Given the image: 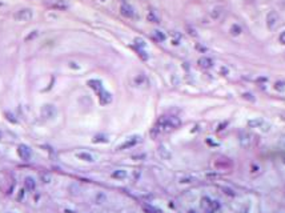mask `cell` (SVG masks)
I'll use <instances>...</instances> for the list:
<instances>
[{
	"label": "cell",
	"mask_w": 285,
	"mask_h": 213,
	"mask_svg": "<svg viewBox=\"0 0 285 213\" xmlns=\"http://www.w3.org/2000/svg\"><path fill=\"white\" fill-rule=\"evenodd\" d=\"M180 125V120L175 116H169V117H161L157 121V124L155 125V128L152 129V136L160 135L164 132H169L172 129L177 128Z\"/></svg>",
	"instance_id": "6da1fadb"
},
{
	"label": "cell",
	"mask_w": 285,
	"mask_h": 213,
	"mask_svg": "<svg viewBox=\"0 0 285 213\" xmlns=\"http://www.w3.org/2000/svg\"><path fill=\"white\" fill-rule=\"evenodd\" d=\"M279 24H280L279 13L276 12V11H269L268 15H266V27H268V29L273 31V29H276L279 27Z\"/></svg>",
	"instance_id": "7a4b0ae2"
},
{
	"label": "cell",
	"mask_w": 285,
	"mask_h": 213,
	"mask_svg": "<svg viewBox=\"0 0 285 213\" xmlns=\"http://www.w3.org/2000/svg\"><path fill=\"white\" fill-rule=\"evenodd\" d=\"M32 16H33V13L29 8H22L15 13V19L17 22H29L32 19Z\"/></svg>",
	"instance_id": "3957f363"
},
{
	"label": "cell",
	"mask_w": 285,
	"mask_h": 213,
	"mask_svg": "<svg viewBox=\"0 0 285 213\" xmlns=\"http://www.w3.org/2000/svg\"><path fill=\"white\" fill-rule=\"evenodd\" d=\"M17 155H19V157L23 160V161H29V159H31V156H32V152L27 145L22 144V145H19V148H17Z\"/></svg>",
	"instance_id": "277c9868"
},
{
	"label": "cell",
	"mask_w": 285,
	"mask_h": 213,
	"mask_svg": "<svg viewBox=\"0 0 285 213\" xmlns=\"http://www.w3.org/2000/svg\"><path fill=\"white\" fill-rule=\"evenodd\" d=\"M224 15H225V7H222V6L215 7V8L209 12V16H210V19L212 20H220Z\"/></svg>",
	"instance_id": "5b68a950"
},
{
	"label": "cell",
	"mask_w": 285,
	"mask_h": 213,
	"mask_svg": "<svg viewBox=\"0 0 285 213\" xmlns=\"http://www.w3.org/2000/svg\"><path fill=\"white\" fill-rule=\"evenodd\" d=\"M139 140H140V137H139V136H133V137H129L128 140H127L125 143H123V144L120 145V147L117 148V149H119V150H123V149H128V148L135 147V145L139 143Z\"/></svg>",
	"instance_id": "8992f818"
},
{
	"label": "cell",
	"mask_w": 285,
	"mask_h": 213,
	"mask_svg": "<svg viewBox=\"0 0 285 213\" xmlns=\"http://www.w3.org/2000/svg\"><path fill=\"white\" fill-rule=\"evenodd\" d=\"M197 64H199V67H201L203 69H209L213 67V60L210 59V57L203 56L197 60Z\"/></svg>",
	"instance_id": "52a82bcc"
},
{
	"label": "cell",
	"mask_w": 285,
	"mask_h": 213,
	"mask_svg": "<svg viewBox=\"0 0 285 213\" xmlns=\"http://www.w3.org/2000/svg\"><path fill=\"white\" fill-rule=\"evenodd\" d=\"M120 12H121L123 16H125V17H133V15H135L133 8H132L129 4H127V3H124L121 7H120Z\"/></svg>",
	"instance_id": "ba28073f"
},
{
	"label": "cell",
	"mask_w": 285,
	"mask_h": 213,
	"mask_svg": "<svg viewBox=\"0 0 285 213\" xmlns=\"http://www.w3.org/2000/svg\"><path fill=\"white\" fill-rule=\"evenodd\" d=\"M41 113H43V116H45L47 119H51V117H53L56 115V109H55V106L53 105H45V106H43Z\"/></svg>",
	"instance_id": "9c48e42d"
},
{
	"label": "cell",
	"mask_w": 285,
	"mask_h": 213,
	"mask_svg": "<svg viewBox=\"0 0 285 213\" xmlns=\"http://www.w3.org/2000/svg\"><path fill=\"white\" fill-rule=\"evenodd\" d=\"M99 99H100V103L103 104V105H107V104H109L111 101H112V96H111L109 92H107V91H101L100 93H99Z\"/></svg>",
	"instance_id": "30bf717a"
},
{
	"label": "cell",
	"mask_w": 285,
	"mask_h": 213,
	"mask_svg": "<svg viewBox=\"0 0 285 213\" xmlns=\"http://www.w3.org/2000/svg\"><path fill=\"white\" fill-rule=\"evenodd\" d=\"M88 85H89L93 91H96L97 93H100V92L103 91V84H101V81H99V80H89V81H88Z\"/></svg>",
	"instance_id": "8fae6325"
},
{
	"label": "cell",
	"mask_w": 285,
	"mask_h": 213,
	"mask_svg": "<svg viewBox=\"0 0 285 213\" xmlns=\"http://www.w3.org/2000/svg\"><path fill=\"white\" fill-rule=\"evenodd\" d=\"M24 185H25V189H27V191H35V188H36V181H35L32 177H25Z\"/></svg>",
	"instance_id": "7c38bea8"
},
{
	"label": "cell",
	"mask_w": 285,
	"mask_h": 213,
	"mask_svg": "<svg viewBox=\"0 0 285 213\" xmlns=\"http://www.w3.org/2000/svg\"><path fill=\"white\" fill-rule=\"evenodd\" d=\"M147 20L149 23H160V17H159V15H157L156 12H155L153 10H151L149 12H148V15H147Z\"/></svg>",
	"instance_id": "4fadbf2b"
},
{
	"label": "cell",
	"mask_w": 285,
	"mask_h": 213,
	"mask_svg": "<svg viewBox=\"0 0 285 213\" xmlns=\"http://www.w3.org/2000/svg\"><path fill=\"white\" fill-rule=\"evenodd\" d=\"M229 32H231V35L232 36H238V35H241L242 33V28H241V25H238V24H232L231 25V28H229Z\"/></svg>",
	"instance_id": "5bb4252c"
},
{
	"label": "cell",
	"mask_w": 285,
	"mask_h": 213,
	"mask_svg": "<svg viewBox=\"0 0 285 213\" xmlns=\"http://www.w3.org/2000/svg\"><path fill=\"white\" fill-rule=\"evenodd\" d=\"M76 156H77L80 160H84V161H88V163H92V161H93V156H92L91 153H88V152H80V153H77Z\"/></svg>",
	"instance_id": "9a60e30c"
},
{
	"label": "cell",
	"mask_w": 285,
	"mask_h": 213,
	"mask_svg": "<svg viewBox=\"0 0 285 213\" xmlns=\"http://www.w3.org/2000/svg\"><path fill=\"white\" fill-rule=\"evenodd\" d=\"M112 177L113 179H117V180H124L127 177V172L124 169H117L112 173Z\"/></svg>",
	"instance_id": "2e32d148"
},
{
	"label": "cell",
	"mask_w": 285,
	"mask_h": 213,
	"mask_svg": "<svg viewBox=\"0 0 285 213\" xmlns=\"http://www.w3.org/2000/svg\"><path fill=\"white\" fill-rule=\"evenodd\" d=\"M52 7L53 8H56V10H60V11H64V10H67L68 8V4L66 3V1H57V3H53L52 4Z\"/></svg>",
	"instance_id": "e0dca14e"
},
{
	"label": "cell",
	"mask_w": 285,
	"mask_h": 213,
	"mask_svg": "<svg viewBox=\"0 0 285 213\" xmlns=\"http://www.w3.org/2000/svg\"><path fill=\"white\" fill-rule=\"evenodd\" d=\"M240 143H241L242 147H248V145H249V143H251V137H249V135H247V133H242L241 137H240Z\"/></svg>",
	"instance_id": "ac0fdd59"
},
{
	"label": "cell",
	"mask_w": 285,
	"mask_h": 213,
	"mask_svg": "<svg viewBox=\"0 0 285 213\" xmlns=\"http://www.w3.org/2000/svg\"><path fill=\"white\" fill-rule=\"evenodd\" d=\"M264 124V121L261 119H254V120H251V121L248 123V125L252 127V128H259V127H261Z\"/></svg>",
	"instance_id": "d6986e66"
},
{
	"label": "cell",
	"mask_w": 285,
	"mask_h": 213,
	"mask_svg": "<svg viewBox=\"0 0 285 213\" xmlns=\"http://www.w3.org/2000/svg\"><path fill=\"white\" fill-rule=\"evenodd\" d=\"M275 89L279 92H284L285 91V81L282 80H279V81L275 83Z\"/></svg>",
	"instance_id": "ffe728a7"
},
{
	"label": "cell",
	"mask_w": 285,
	"mask_h": 213,
	"mask_svg": "<svg viewBox=\"0 0 285 213\" xmlns=\"http://www.w3.org/2000/svg\"><path fill=\"white\" fill-rule=\"evenodd\" d=\"M153 35H155V38H156V40H159V41H164L167 39L165 33L161 31H153Z\"/></svg>",
	"instance_id": "44dd1931"
},
{
	"label": "cell",
	"mask_w": 285,
	"mask_h": 213,
	"mask_svg": "<svg viewBox=\"0 0 285 213\" xmlns=\"http://www.w3.org/2000/svg\"><path fill=\"white\" fill-rule=\"evenodd\" d=\"M135 83H136L137 85H143L144 83H147V79H145V76L140 75V76H137V77L135 79Z\"/></svg>",
	"instance_id": "7402d4cb"
},
{
	"label": "cell",
	"mask_w": 285,
	"mask_h": 213,
	"mask_svg": "<svg viewBox=\"0 0 285 213\" xmlns=\"http://www.w3.org/2000/svg\"><path fill=\"white\" fill-rule=\"evenodd\" d=\"M143 209L145 210V213H159V210L155 209V208L151 207V205H144V207H143Z\"/></svg>",
	"instance_id": "603a6c76"
},
{
	"label": "cell",
	"mask_w": 285,
	"mask_h": 213,
	"mask_svg": "<svg viewBox=\"0 0 285 213\" xmlns=\"http://www.w3.org/2000/svg\"><path fill=\"white\" fill-rule=\"evenodd\" d=\"M135 44L137 45V48H144L145 47V41L143 39H135Z\"/></svg>",
	"instance_id": "cb8c5ba5"
},
{
	"label": "cell",
	"mask_w": 285,
	"mask_h": 213,
	"mask_svg": "<svg viewBox=\"0 0 285 213\" xmlns=\"http://www.w3.org/2000/svg\"><path fill=\"white\" fill-rule=\"evenodd\" d=\"M36 36H38V31H32V32H31V33H29V35H28V36H27V38H25V41H29V40H33V39H35V38H36Z\"/></svg>",
	"instance_id": "d4e9b609"
},
{
	"label": "cell",
	"mask_w": 285,
	"mask_h": 213,
	"mask_svg": "<svg viewBox=\"0 0 285 213\" xmlns=\"http://www.w3.org/2000/svg\"><path fill=\"white\" fill-rule=\"evenodd\" d=\"M137 52H139V55L141 56V59H143V60H147L148 59L147 52H144V51H143V48H137Z\"/></svg>",
	"instance_id": "484cf974"
},
{
	"label": "cell",
	"mask_w": 285,
	"mask_h": 213,
	"mask_svg": "<svg viewBox=\"0 0 285 213\" xmlns=\"http://www.w3.org/2000/svg\"><path fill=\"white\" fill-rule=\"evenodd\" d=\"M93 141H95V143H101V141H103V143H107V141H108V139L104 137V136H103V137H101V136H97V137L93 139Z\"/></svg>",
	"instance_id": "4316f807"
},
{
	"label": "cell",
	"mask_w": 285,
	"mask_h": 213,
	"mask_svg": "<svg viewBox=\"0 0 285 213\" xmlns=\"http://www.w3.org/2000/svg\"><path fill=\"white\" fill-rule=\"evenodd\" d=\"M279 40H280V43H281V44H285V31H284V32H281V35H280Z\"/></svg>",
	"instance_id": "83f0119b"
},
{
	"label": "cell",
	"mask_w": 285,
	"mask_h": 213,
	"mask_svg": "<svg viewBox=\"0 0 285 213\" xmlns=\"http://www.w3.org/2000/svg\"><path fill=\"white\" fill-rule=\"evenodd\" d=\"M244 97H245V99H249V100H254V97L252 96V95H249V93H245Z\"/></svg>",
	"instance_id": "f1b7e54d"
},
{
	"label": "cell",
	"mask_w": 285,
	"mask_h": 213,
	"mask_svg": "<svg viewBox=\"0 0 285 213\" xmlns=\"http://www.w3.org/2000/svg\"><path fill=\"white\" fill-rule=\"evenodd\" d=\"M188 29H189V33H191L192 36H196V32H194L193 28H189V27H188Z\"/></svg>",
	"instance_id": "f546056e"
},
{
	"label": "cell",
	"mask_w": 285,
	"mask_h": 213,
	"mask_svg": "<svg viewBox=\"0 0 285 213\" xmlns=\"http://www.w3.org/2000/svg\"><path fill=\"white\" fill-rule=\"evenodd\" d=\"M280 143H281V145H282V147H285V139H284V137H282V140L280 141Z\"/></svg>",
	"instance_id": "4dcf8cb0"
},
{
	"label": "cell",
	"mask_w": 285,
	"mask_h": 213,
	"mask_svg": "<svg viewBox=\"0 0 285 213\" xmlns=\"http://www.w3.org/2000/svg\"><path fill=\"white\" fill-rule=\"evenodd\" d=\"M188 213H197V212H196V210H189Z\"/></svg>",
	"instance_id": "1f68e13d"
},
{
	"label": "cell",
	"mask_w": 285,
	"mask_h": 213,
	"mask_svg": "<svg viewBox=\"0 0 285 213\" xmlns=\"http://www.w3.org/2000/svg\"><path fill=\"white\" fill-rule=\"evenodd\" d=\"M123 1H128V0H123Z\"/></svg>",
	"instance_id": "d6a6232c"
},
{
	"label": "cell",
	"mask_w": 285,
	"mask_h": 213,
	"mask_svg": "<svg viewBox=\"0 0 285 213\" xmlns=\"http://www.w3.org/2000/svg\"><path fill=\"white\" fill-rule=\"evenodd\" d=\"M0 137H1V135H0Z\"/></svg>",
	"instance_id": "836d02e7"
}]
</instances>
